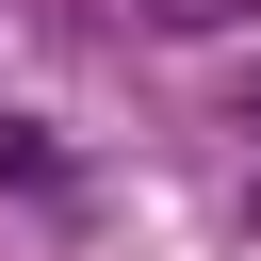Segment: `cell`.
Returning <instances> with one entry per match:
<instances>
[{"instance_id": "1", "label": "cell", "mask_w": 261, "mask_h": 261, "mask_svg": "<svg viewBox=\"0 0 261 261\" xmlns=\"http://www.w3.org/2000/svg\"><path fill=\"white\" fill-rule=\"evenodd\" d=\"M0 179H49V130L33 114H0Z\"/></svg>"}, {"instance_id": "2", "label": "cell", "mask_w": 261, "mask_h": 261, "mask_svg": "<svg viewBox=\"0 0 261 261\" xmlns=\"http://www.w3.org/2000/svg\"><path fill=\"white\" fill-rule=\"evenodd\" d=\"M147 16H212V0H147Z\"/></svg>"}, {"instance_id": "3", "label": "cell", "mask_w": 261, "mask_h": 261, "mask_svg": "<svg viewBox=\"0 0 261 261\" xmlns=\"http://www.w3.org/2000/svg\"><path fill=\"white\" fill-rule=\"evenodd\" d=\"M245 130H261V82H245Z\"/></svg>"}]
</instances>
